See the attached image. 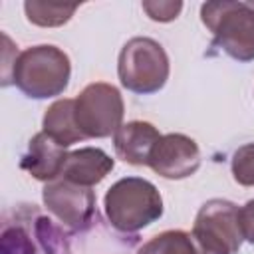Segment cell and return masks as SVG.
I'll use <instances>...</instances> for the list:
<instances>
[{"label":"cell","instance_id":"1","mask_svg":"<svg viewBox=\"0 0 254 254\" xmlns=\"http://www.w3.org/2000/svg\"><path fill=\"white\" fill-rule=\"evenodd\" d=\"M71 77L67 54L52 44H40L20 52L12 65V83L32 99L62 95Z\"/></svg>","mask_w":254,"mask_h":254},{"label":"cell","instance_id":"2","mask_svg":"<svg viewBox=\"0 0 254 254\" xmlns=\"http://www.w3.org/2000/svg\"><path fill=\"white\" fill-rule=\"evenodd\" d=\"M105 216L119 232H137L163 216L159 189L141 177H125L113 183L103 198Z\"/></svg>","mask_w":254,"mask_h":254},{"label":"cell","instance_id":"3","mask_svg":"<svg viewBox=\"0 0 254 254\" xmlns=\"http://www.w3.org/2000/svg\"><path fill=\"white\" fill-rule=\"evenodd\" d=\"M200 20L214 36L212 44L226 56L236 62L254 60V6L250 2H204Z\"/></svg>","mask_w":254,"mask_h":254},{"label":"cell","instance_id":"4","mask_svg":"<svg viewBox=\"0 0 254 254\" xmlns=\"http://www.w3.org/2000/svg\"><path fill=\"white\" fill-rule=\"evenodd\" d=\"M169 56L165 48L147 36L131 38L119 52L117 75L121 85L137 95H151L169 79Z\"/></svg>","mask_w":254,"mask_h":254},{"label":"cell","instance_id":"5","mask_svg":"<svg viewBox=\"0 0 254 254\" xmlns=\"http://www.w3.org/2000/svg\"><path fill=\"white\" fill-rule=\"evenodd\" d=\"M198 254H236L244 242L240 208L224 198L206 200L190 230Z\"/></svg>","mask_w":254,"mask_h":254},{"label":"cell","instance_id":"6","mask_svg":"<svg viewBox=\"0 0 254 254\" xmlns=\"http://www.w3.org/2000/svg\"><path fill=\"white\" fill-rule=\"evenodd\" d=\"M77 129L85 139H103L115 135L123 125V97L121 91L105 81L85 85L75 97L73 105Z\"/></svg>","mask_w":254,"mask_h":254},{"label":"cell","instance_id":"7","mask_svg":"<svg viewBox=\"0 0 254 254\" xmlns=\"http://www.w3.org/2000/svg\"><path fill=\"white\" fill-rule=\"evenodd\" d=\"M46 208L65 226L73 230L85 228L95 212V192L89 187L75 185L65 179L46 183L42 190Z\"/></svg>","mask_w":254,"mask_h":254},{"label":"cell","instance_id":"8","mask_svg":"<svg viewBox=\"0 0 254 254\" xmlns=\"http://www.w3.org/2000/svg\"><path fill=\"white\" fill-rule=\"evenodd\" d=\"M147 167L163 179L181 181L198 171L200 149L194 139L183 133H167L153 147Z\"/></svg>","mask_w":254,"mask_h":254},{"label":"cell","instance_id":"9","mask_svg":"<svg viewBox=\"0 0 254 254\" xmlns=\"http://www.w3.org/2000/svg\"><path fill=\"white\" fill-rule=\"evenodd\" d=\"M65 159H67V151L60 147L56 141H52L44 131H40L30 139L28 151L22 157L20 167L36 181L52 183L62 177Z\"/></svg>","mask_w":254,"mask_h":254},{"label":"cell","instance_id":"10","mask_svg":"<svg viewBox=\"0 0 254 254\" xmlns=\"http://www.w3.org/2000/svg\"><path fill=\"white\" fill-rule=\"evenodd\" d=\"M163 135L149 121H129L123 123L113 135L115 155L135 167L149 165V157L153 147Z\"/></svg>","mask_w":254,"mask_h":254},{"label":"cell","instance_id":"11","mask_svg":"<svg viewBox=\"0 0 254 254\" xmlns=\"http://www.w3.org/2000/svg\"><path fill=\"white\" fill-rule=\"evenodd\" d=\"M115 167V161L99 147H81L67 153L62 179L81 187H93L101 183Z\"/></svg>","mask_w":254,"mask_h":254},{"label":"cell","instance_id":"12","mask_svg":"<svg viewBox=\"0 0 254 254\" xmlns=\"http://www.w3.org/2000/svg\"><path fill=\"white\" fill-rule=\"evenodd\" d=\"M73 105H75V99H69V97L58 99L46 109L42 119V127H44L42 131L64 149L85 139L77 129Z\"/></svg>","mask_w":254,"mask_h":254},{"label":"cell","instance_id":"13","mask_svg":"<svg viewBox=\"0 0 254 254\" xmlns=\"http://www.w3.org/2000/svg\"><path fill=\"white\" fill-rule=\"evenodd\" d=\"M77 10V4H62V2H38L28 0L24 2L26 18L42 28H58L71 20L73 12Z\"/></svg>","mask_w":254,"mask_h":254},{"label":"cell","instance_id":"14","mask_svg":"<svg viewBox=\"0 0 254 254\" xmlns=\"http://www.w3.org/2000/svg\"><path fill=\"white\" fill-rule=\"evenodd\" d=\"M137 254H198L194 238L185 230H165L149 238Z\"/></svg>","mask_w":254,"mask_h":254},{"label":"cell","instance_id":"15","mask_svg":"<svg viewBox=\"0 0 254 254\" xmlns=\"http://www.w3.org/2000/svg\"><path fill=\"white\" fill-rule=\"evenodd\" d=\"M230 169L238 185L254 187V143H246L234 151Z\"/></svg>","mask_w":254,"mask_h":254},{"label":"cell","instance_id":"16","mask_svg":"<svg viewBox=\"0 0 254 254\" xmlns=\"http://www.w3.org/2000/svg\"><path fill=\"white\" fill-rule=\"evenodd\" d=\"M0 254H36V248L28 232H24L20 226H12L2 232Z\"/></svg>","mask_w":254,"mask_h":254},{"label":"cell","instance_id":"17","mask_svg":"<svg viewBox=\"0 0 254 254\" xmlns=\"http://www.w3.org/2000/svg\"><path fill=\"white\" fill-rule=\"evenodd\" d=\"M141 6L147 12V16L155 22H173L183 10V2H169V0L143 2Z\"/></svg>","mask_w":254,"mask_h":254},{"label":"cell","instance_id":"18","mask_svg":"<svg viewBox=\"0 0 254 254\" xmlns=\"http://www.w3.org/2000/svg\"><path fill=\"white\" fill-rule=\"evenodd\" d=\"M240 226L244 240L254 244V198L248 200L244 206H240Z\"/></svg>","mask_w":254,"mask_h":254},{"label":"cell","instance_id":"19","mask_svg":"<svg viewBox=\"0 0 254 254\" xmlns=\"http://www.w3.org/2000/svg\"><path fill=\"white\" fill-rule=\"evenodd\" d=\"M250 4H252V6H254V2H250Z\"/></svg>","mask_w":254,"mask_h":254}]
</instances>
